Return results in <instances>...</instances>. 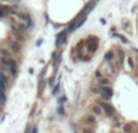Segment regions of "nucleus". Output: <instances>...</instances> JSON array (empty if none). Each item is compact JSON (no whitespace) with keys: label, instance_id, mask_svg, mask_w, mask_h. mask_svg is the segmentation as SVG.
<instances>
[{"label":"nucleus","instance_id":"nucleus-1","mask_svg":"<svg viewBox=\"0 0 138 133\" xmlns=\"http://www.w3.org/2000/svg\"><path fill=\"white\" fill-rule=\"evenodd\" d=\"M0 59H1L3 64L11 71V74L15 76V75H16V65H15V62H13L12 59H10L9 57H3V56H1V58H0Z\"/></svg>","mask_w":138,"mask_h":133},{"label":"nucleus","instance_id":"nucleus-2","mask_svg":"<svg viewBox=\"0 0 138 133\" xmlns=\"http://www.w3.org/2000/svg\"><path fill=\"white\" fill-rule=\"evenodd\" d=\"M111 96H113V90L109 86H103L102 87V97H103V99L108 101Z\"/></svg>","mask_w":138,"mask_h":133},{"label":"nucleus","instance_id":"nucleus-3","mask_svg":"<svg viewBox=\"0 0 138 133\" xmlns=\"http://www.w3.org/2000/svg\"><path fill=\"white\" fill-rule=\"evenodd\" d=\"M101 106H102V109L107 112V115H109V116H111V115H114V112H115V109L111 106V105H109V104H107V103H101L99 104Z\"/></svg>","mask_w":138,"mask_h":133},{"label":"nucleus","instance_id":"nucleus-4","mask_svg":"<svg viewBox=\"0 0 138 133\" xmlns=\"http://www.w3.org/2000/svg\"><path fill=\"white\" fill-rule=\"evenodd\" d=\"M11 29H12V33H13V35L17 37V40H19V41H23L24 40V36H23V34L21 33L22 30H19L17 27H15V26H12L11 27Z\"/></svg>","mask_w":138,"mask_h":133},{"label":"nucleus","instance_id":"nucleus-5","mask_svg":"<svg viewBox=\"0 0 138 133\" xmlns=\"http://www.w3.org/2000/svg\"><path fill=\"white\" fill-rule=\"evenodd\" d=\"M9 45H10V48L13 52H19V51H21V45H19L17 41H15V40H10Z\"/></svg>","mask_w":138,"mask_h":133},{"label":"nucleus","instance_id":"nucleus-6","mask_svg":"<svg viewBox=\"0 0 138 133\" xmlns=\"http://www.w3.org/2000/svg\"><path fill=\"white\" fill-rule=\"evenodd\" d=\"M86 21V17H83V18H80V20H79L77 22L75 21L73 24H72V27H70V30H73V29H76V28H79V27H80L84 22Z\"/></svg>","mask_w":138,"mask_h":133},{"label":"nucleus","instance_id":"nucleus-7","mask_svg":"<svg viewBox=\"0 0 138 133\" xmlns=\"http://www.w3.org/2000/svg\"><path fill=\"white\" fill-rule=\"evenodd\" d=\"M102 110H103V109H102L101 105H93V106H92V112L94 114V115H97V116L102 114Z\"/></svg>","mask_w":138,"mask_h":133},{"label":"nucleus","instance_id":"nucleus-8","mask_svg":"<svg viewBox=\"0 0 138 133\" xmlns=\"http://www.w3.org/2000/svg\"><path fill=\"white\" fill-rule=\"evenodd\" d=\"M85 121H86L87 123L92 125V123H94V122H96V117H94V115H88V116H86V117H85Z\"/></svg>","mask_w":138,"mask_h":133},{"label":"nucleus","instance_id":"nucleus-9","mask_svg":"<svg viewBox=\"0 0 138 133\" xmlns=\"http://www.w3.org/2000/svg\"><path fill=\"white\" fill-rule=\"evenodd\" d=\"M122 129H124L125 133H130V132L132 131V125H131V123H126V125L122 127Z\"/></svg>","mask_w":138,"mask_h":133},{"label":"nucleus","instance_id":"nucleus-10","mask_svg":"<svg viewBox=\"0 0 138 133\" xmlns=\"http://www.w3.org/2000/svg\"><path fill=\"white\" fill-rule=\"evenodd\" d=\"M99 84H101L102 86H109V84H110V82H109V80H108V79H104V78H103V79H101V80H99Z\"/></svg>","mask_w":138,"mask_h":133},{"label":"nucleus","instance_id":"nucleus-11","mask_svg":"<svg viewBox=\"0 0 138 133\" xmlns=\"http://www.w3.org/2000/svg\"><path fill=\"white\" fill-rule=\"evenodd\" d=\"M0 54H1L3 57H9L10 58V52L6 51V50H0Z\"/></svg>","mask_w":138,"mask_h":133},{"label":"nucleus","instance_id":"nucleus-12","mask_svg":"<svg viewBox=\"0 0 138 133\" xmlns=\"http://www.w3.org/2000/svg\"><path fill=\"white\" fill-rule=\"evenodd\" d=\"M113 57H114V54H113V52H108L107 54H105V61H111L113 59Z\"/></svg>","mask_w":138,"mask_h":133},{"label":"nucleus","instance_id":"nucleus-13","mask_svg":"<svg viewBox=\"0 0 138 133\" xmlns=\"http://www.w3.org/2000/svg\"><path fill=\"white\" fill-rule=\"evenodd\" d=\"M5 85L6 84H4L1 80H0V93H4L5 92Z\"/></svg>","mask_w":138,"mask_h":133},{"label":"nucleus","instance_id":"nucleus-14","mask_svg":"<svg viewBox=\"0 0 138 133\" xmlns=\"http://www.w3.org/2000/svg\"><path fill=\"white\" fill-rule=\"evenodd\" d=\"M5 96H4V93H0V105H3L5 104Z\"/></svg>","mask_w":138,"mask_h":133},{"label":"nucleus","instance_id":"nucleus-15","mask_svg":"<svg viewBox=\"0 0 138 133\" xmlns=\"http://www.w3.org/2000/svg\"><path fill=\"white\" fill-rule=\"evenodd\" d=\"M119 56H120V63H122V62H124V57H125V53H124L121 50L119 51Z\"/></svg>","mask_w":138,"mask_h":133},{"label":"nucleus","instance_id":"nucleus-16","mask_svg":"<svg viewBox=\"0 0 138 133\" xmlns=\"http://www.w3.org/2000/svg\"><path fill=\"white\" fill-rule=\"evenodd\" d=\"M127 62H128V64H130V68H131V69H133V68H134V63H133L132 58H128V59H127Z\"/></svg>","mask_w":138,"mask_h":133},{"label":"nucleus","instance_id":"nucleus-17","mask_svg":"<svg viewBox=\"0 0 138 133\" xmlns=\"http://www.w3.org/2000/svg\"><path fill=\"white\" fill-rule=\"evenodd\" d=\"M83 133H93V132H92V129H90V128H84V129H83Z\"/></svg>","mask_w":138,"mask_h":133},{"label":"nucleus","instance_id":"nucleus-18","mask_svg":"<svg viewBox=\"0 0 138 133\" xmlns=\"http://www.w3.org/2000/svg\"><path fill=\"white\" fill-rule=\"evenodd\" d=\"M33 133H38V129H36V127H34V128H33Z\"/></svg>","mask_w":138,"mask_h":133},{"label":"nucleus","instance_id":"nucleus-19","mask_svg":"<svg viewBox=\"0 0 138 133\" xmlns=\"http://www.w3.org/2000/svg\"><path fill=\"white\" fill-rule=\"evenodd\" d=\"M26 133H30V129H29V127H27V129H26Z\"/></svg>","mask_w":138,"mask_h":133}]
</instances>
